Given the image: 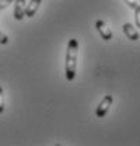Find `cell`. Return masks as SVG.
Masks as SVG:
<instances>
[{
  "label": "cell",
  "mask_w": 140,
  "mask_h": 146,
  "mask_svg": "<svg viewBox=\"0 0 140 146\" xmlns=\"http://www.w3.org/2000/svg\"><path fill=\"white\" fill-rule=\"evenodd\" d=\"M77 56H79V42L77 39L71 38L67 44L66 51V62H65V72L66 79L71 82L76 77V69H77Z\"/></svg>",
  "instance_id": "6da1fadb"
},
{
  "label": "cell",
  "mask_w": 140,
  "mask_h": 146,
  "mask_svg": "<svg viewBox=\"0 0 140 146\" xmlns=\"http://www.w3.org/2000/svg\"><path fill=\"white\" fill-rule=\"evenodd\" d=\"M95 28H97V31L100 33V35L101 38L104 39V41H111L112 39V30L109 28V25L105 23L104 20H97L95 21Z\"/></svg>",
  "instance_id": "7a4b0ae2"
},
{
  "label": "cell",
  "mask_w": 140,
  "mask_h": 146,
  "mask_svg": "<svg viewBox=\"0 0 140 146\" xmlns=\"http://www.w3.org/2000/svg\"><path fill=\"white\" fill-rule=\"evenodd\" d=\"M112 101H114V98H112V96H105L104 98L101 100V103L98 104V107L95 110V115L98 117V118H102L106 115V112H108V110L109 107L112 106Z\"/></svg>",
  "instance_id": "3957f363"
},
{
  "label": "cell",
  "mask_w": 140,
  "mask_h": 146,
  "mask_svg": "<svg viewBox=\"0 0 140 146\" xmlns=\"http://www.w3.org/2000/svg\"><path fill=\"white\" fill-rule=\"evenodd\" d=\"M25 0H16L14 3V18L17 21H21L25 17Z\"/></svg>",
  "instance_id": "277c9868"
},
{
  "label": "cell",
  "mask_w": 140,
  "mask_h": 146,
  "mask_svg": "<svg viewBox=\"0 0 140 146\" xmlns=\"http://www.w3.org/2000/svg\"><path fill=\"white\" fill-rule=\"evenodd\" d=\"M123 33L126 34V36L130 39V41H137L139 39V33H137V30L130 24V23H126V24H123Z\"/></svg>",
  "instance_id": "5b68a950"
},
{
  "label": "cell",
  "mask_w": 140,
  "mask_h": 146,
  "mask_svg": "<svg viewBox=\"0 0 140 146\" xmlns=\"http://www.w3.org/2000/svg\"><path fill=\"white\" fill-rule=\"evenodd\" d=\"M41 1L42 0H30L28 6L25 7V16L27 17H34L35 13L39 9V6H41Z\"/></svg>",
  "instance_id": "8992f818"
},
{
  "label": "cell",
  "mask_w": 140,
  "mask_h": 146,
  "mask_svg": "<svg viewBox=\"0 0 140 146\" xmlns=\"http://www.w3.org/2000/svg\"><path fill=\"white\" fill-rule=\"evenodd\" d=\"M135 21H136L137 28H140V4L135 9Z\"/></svg>",
  "instance_id": "52a82bcc"
},
{
  "label": "cell",
  "mask_w": 140,
  "mask_h": 146,
  "mask_svg": "<svg viewBox=\"0 0 140 146\" xmlns=\"http://www.w3.org/2000/svg\"><path fill=\"white\" fill-rule=\"evenodd\" d=\"M4 106H6V104H4V93H3V89L0 87V114L4 111V108H6Z\"/></svg>",
  "instance_id": "ba28073f"
},
{
  "label": "cell",
  "mask_w": 140,
  "mask_h": 146,
  "mask_svg": "<svg viewBox=\"0 0 140 146\" xmlns=\"http://www.w3.org/2000/svg\"><path fill=\"white\" fill-rule=\"evenodd\" d=\"M11 1H13V0H0V10L7 9V7L11 4Z\"/></svg>",
  "instance_id": "9c48e42d"
},
{
  "label": "cell",
  "mask_w": 140,
  "mask_h": 146,
  "mask_svg": "<svg viewBox=\"0 0 140 146\" xmlns=\"http://www.w3.org/2000/svg\"><path fill=\"white\" fill-rule=\"evenodd\" d=\"M123 1H125V3H126V4H127V6L130 7V9H133V10H135V9H136V7L139 6L136 0H123Z\"/></svg>",
  "instance_id": "30bf717a"
},
{
  "label": "cell",
  "mask_w": 140,
  "mask_h": 146,
  "mask_svg": "<svg viewBox=\"0 0 140 146\" xmlns=\"http://www.w3.org/2000/svg\"><path fill=\"white\" fill-rule=\"evenodd\" d=\"M0 44H1V45L9 44V36L6 35V34H3L1 31H0Z\"/></svg>",
  "instance_id": "8fae6325"
},
{
  "label": "cell",
  "mask_w": 140,
  "mask_h": 146,
  "mask_svg": "<svg viewBox=\"0 0 140 146\" xmlns=\"http://www.w3.org/2000/svg\"><path fill=\"white\" fill-rule=\"evenodd\" d=\"M0 11H1V10H0Z\"/></svg>",
  "instance_id": "7c38bea8"
},
{
  "label": "cell",
  "mask_w": 140,
  "mask_h": 146,
  "mask_svg": "<svg viewBox=\"0 0 140 146\" xmlns=\"http://www.w3.org/2000/svg\"><path fill=\"white\" fill-rule=\"evenodd\" d=\"M139 1H140V0H139Z\"/></svg>",
  "instance_id": "4fadbf2b"
}]
</instances>
